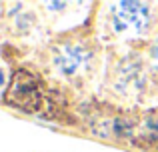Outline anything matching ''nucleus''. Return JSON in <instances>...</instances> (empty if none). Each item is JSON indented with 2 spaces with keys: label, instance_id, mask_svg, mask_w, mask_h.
Listing matches in <instances>:
<instances>
[{
  "label": "nucleus",
  "instance_id": "obj_2",
  "mask_svg": "<svg viewBox=\"0 0 158 152\" xmlns=\"http://www.w3.org/2000/svg\"><path fill=\"white\" fill-rule=\"evenodd\" d=\"M112 26L124 34H140L148 26V6L142 2H116L110 10Z\"/></svg>",
  "mask_w": 158,
  "mask_h": 152
},
{
  "label": "nucleus",
  "instance_id": "obj_5",
  "mask_svg": "<svg viewBox=\"0 0 158 152\" xmlns=\"http://www.w3.org/2000/svg\"><path fill=\"white\" fill-rule=\"evenodd\" d=\"M150 62H152V68L158 72V40L152 44V50H150Z\"/></svg>",
  "mask_w": 158,
  "mask_h": 152
},
{
  "label": "nucleus",
  "instance_id": "obj_1",
  "mask_svg": "<svg viewBox=\"0 0 158 152\" xmlns=\"http://www.w3.org/2000/svg\"><path fill=\"white\" fill-rule=\"evenodd\" d=\"M4 100L24 112H38L42 106V88L36 76H32L30 72H18L10 88L6 90Z\"/></svg>",
  "mask_w": 158,
  "mask_h": 152
},
{
  "label": "nucleus",
  "instance_id": "obj_3",
  "mask_svg": "<svg viewBox=\"0 0 158 152\" xmlns=\"http://www.w3.org/2000/svg\"><path fill=\"white\" fill-rule=\"evenodd\" d=\"M90 62V52L82 44H62L54 52V64L64 76H78L86 70Z\"/></svg>",
  "mask_w": 158,
  "mask_h": 152
},
{
  "label": "nucleus",
  "instance_id": "obj_4",
  "mask_svg": "<svg viewBox=\"0 0 158 152\" xmlns=\"http://www.w3.org/2000/svg\"><path fill=\"white\" fill-rule=\"evenodd\" d=\"M138 84H140V66H138V62L126 60V62L118 68V86L128 92V88L130 90L138 88Z\"/></svg>",
  "mask_w": 158,
  "mask_h": 152
}]
</instances>
